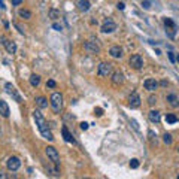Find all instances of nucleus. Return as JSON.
<instances>
[{
	"label": "nucleus",
	"mask_w": 179,
	"mask_h": 179,
	"mask_svg": "<svg viewBox=\"0 0 179 179\" xmlns=\"http://www.w3.org/2000/svg\"><path fill=\"white\" fill-rule=\"evenodd\" d=\"M33 117H35V120H36V125H37V128H39L40 134H42V136H43L45 139H48V140H54L52 133L49 131V128H48V124H46L45 118L42 117L40 110H35V112H33Z\"/></svg>",
	"instance_id": "obj_1"
},
{
	"label": "nucleus",
	"mask_w": 179,
	"mask_h": 179,
	"mask_svg": "<svg viewBox=\"0 0 179 179\" xmlns=\"http://www.w3.org/2000/svg\"><path fill=\"white\" fill-rule=\"evenodd\" d=\"M49 105L54 113H60L61 107H63V96L60 93H52L49 97Z\"/></svg>",
	"instance_id": "obj_2"
},
{
	"label": "nucleus",
	"mask_w": 179,
	"mask_h": 179,
	"mask_svg": "<svg viewBox=\"0 0 179 179\" xmlns=\"http://www.w3.org/2000/svg\"><path fill=\"white\" fill-rule=\"evenodd\" d=\"M163 22H164V25H166V33H167V36H169L170 39H173V37L176 36V24H175L170 18H164Z\"/></svg>",
	"instance_id": "obj_3"
},
{
	"label": "nucleus",
	"mask_w": 179,
	"mask_h": 179,
	"mask_svg": "<svg viewBox=\"0 0 179 179\" xmlns=\"http://www.w3.org/2000/svg\"><path fill=\"white\" fill-rule=\"evenodd\" d=\"M117 30V24L112 18H105L103 24H102V32L103 33H113Z\"/></svg>",
	"instance_id": "obj_4"
},
{
	"label": "nucleus",
	"mask_w": 179,
	"mask_h": 179,
	"mask_svg": "<svg viewBox=\"0 0 179 179\" xmlns=\"http://www.w3.org/2000/svg\"><path fill=\"white\" fill-rule=\"evenodd\" d=\"M45 152H46V155H48V158L52 161L54 164H60V155H58V151L54 148V146H46V149H45Z\"/></svg>",
	"instance_id": "obj_5"
},
{
	"label": "nucleus",
	"mask_w": 179,
	"mask_h": 179,
	"mask_svg": "<svg viewBox=\"0 0 179 179\" xmlns=\"http://www.w3.org/2000/svg\"><path fill=\"white\" fill-rule=\"evenodd\" d=\"M110 72H112V64H110V63L102 61V63L97 66V73H99V76H109Z\"/></svg>",
	"instance_id": "obj_6"
},
{
	"label": "nucleus",
	"mask_w": 179,
	"mask_h": 179,
	"mask_svg": "<svg viewBox=\"0 0 179 179\" xmlns=\"http://www.w3.org/2000/svg\"><path fill=\"white\" fill-rule=\"evenodd\" d=\"M130 66H131L133 69H136V70L142 69L143 58L140 57V55H139V54H134V55H131V57H130Z\"/></svg>",
	"instance_id": "obj_7"
},
{
	"label": "nucleus",
	"mask_w": 179,
	"mask_h": 179,
	"mask_svg": "<svg viewBox=\"0 0 179 179\" xmlns=\"http://www.w3.org/2000/svg\"><path fill=\"white\" fill-rule=\"evenodd\" d=\"M19 166H21V161H19L18 157H9L8 161H6V167L11 172H17L18 169H19Z\"/></svg>",
	"instance_id": "obj_8"
},
{
	"label": "nucleus",
	"mask_w": 179,
	"mask_h": 179,
	"mask_svg": "<svg viewBox=\"0 0 179 179\" xmlns=\"http://www.w3.org/2000/svg\"><path fill=\"white\" fill-rule=\"evenodd\" d=\"M5 90H6V93H8V94H9V96H11L15 102H22L21 96L17 93V90H15V87H14L12 84H9V82H8V84H5Z\"/></svg>",
	"instance_id": "obj_9"
},
{
	"label": "nucleus",
	"mask_w": 179,
	"mask_h": 179,
	"mask_svg": "<svg viewBox=\"0 0 179 179\" xmlns=\"http://www.w3.org/2000/svg\"><path fill=\"white\" fill-rule=\"evenodd\" d=\"M84 49L88 54H99L100 52V46H99L96 42H90V40L84 42Z\"/></svg>",
	"instance_id": "obj_10"
},
{
	"label": "nucleus",
	"mask_w": 179,
	"mask_h": 179,
	"mask_svg": "<svg viewBox=\"0 0 179 179\" xmlns=\"http://www.w3.org/2000/svg\"><path fill=\"white\" fill-rule=\"evenodd\" d=\"M128 105L130 107H139L140 106V97L137 93H131L130 97H128Z\"/></svg>",
	"instance_id": "obj_11"
},
{
	"label": "nucleus",
	"mask_w": 179,
	"mask_h": 179,
	"mask_svg": "<svg viewBox=\"0 0 179 179\" xmlns=\"http://www.w3.org/2000/svg\"><path fill=\"white\" fill-rule=\"evenodd\" d=\"M143 87H145V90H148V91H155V90H157V87H158V82H157L155 79L148 78V79H145Z\"/></svg>",
	"instance_id": "obj_12"
},
{
	"label": "nucleus",
	"mask_w": 179,
	"mask_h": 179,
	"mask_svg": "<svg viewBox=\"0 0 179 179\" xmlns=\"http://www.w3.org/2000/svg\"><path fill=\"white\" fill-rule=\"evenodd\" d=\"M3 45H5L6 51H8L9 54H15V52H17V43H15L14 40H8V39H6Z\"/></svg>",
	"instance_id": "obj_13"
},
{
	"label": "nucleus",
	"mask_w": 179,
	"mask_h": 179,
	"mask_svg": "<svg viewBox=\"0 0 179 179\" xmlns=\"http://www.w3.org/2000/svg\"><path fill=\"white\" fill-rule=\"evenodd\" d=\"M109 54H110L113 58H121V57H123V48H121V46H118V45H115V46H110Z\"/></svg>",
	"instance_id": "obj_14"
},
{
	"label": "nucleus",
	"mask_w": 179,
	"mask_h": 179,
	"mask_svg": "<svg viewBox=\"0 0 179 179\" xmlns=\"http://www.w3.org/2000/svg\"><path fill=\"white\" fill-rule=\"evenodd\" d=\"M0 115L5 117V118L9 117V106H8V103L5 100H0Z\"/></svg>",
	"instance_id": "obj_15"
},
{
	"label": "nucleus",
	"mask_w": 179,
	"mask_h": 179,
	"mask_svg": "<svg viewBox=\"0 0 179 179\" xmlns=\"http://www.w3.org/2000/svg\"><path fill=\"white\" fill-rule=\"evenodd\" d=\"M166 100L169 102V105H170V106H173V107H178L179 106V99L176 97V94H167Z\"/></svg>",
	"instance_id": "obj_16"
},
{
	"label": "nucleus",
	"mask_w": 179,
	"mask_h": 179,
	"mask_svg": "<svg viewBox=\"0 0 179 179\" xmlns=\"http://www.w3.org/2000/svg\"><path fill=\"white\" fill-rule=\"evenodd\" d=\"M78 6H79V11L81 12H88L90 8H91V3L88 0H79L78 2Z\"/></svg>",
	"instance_id": "obj_17"
},
{
	"label": "nucleus",
	"mask_w": 179,
	"mask_h": 179,
	"mask_svg": "<svg viewBox=\"0 0 179 179\" xmlns=\"http://www.w3.org/2000/svg\"><path fill=\"white\" fill-rule=\"evenodd\" d=\"M112 82L117 84V85H118V84H123V82H124V75H123L121 72H115V73L112 75Z\"/></svg>",
	"instance_id": "obj_18"
},
{
	"label": "nucleus",
	"mask_w": 179,
	"mask_h": 179,
	"mask_svg": "<svg viewBox=\"0 0 179 179\" xmlns=\"http://www.w3.org/2000/svg\"><path fill=\"white\" fill-rule=\"evenodd\" d=\"M149 120H151V123L158 124V123H160V120H161L160 112H158V110H151V112H149Z\"/></svg>",
	"instance_id": "obj_19"
},
{
	"label": "nucleus",
	"mask_w": 179,
	"mask_h": 179,
	"mask_svg": "<svg viewBox=\"0 0 179 179\" xmlns=\"http://www.w3.org/2000/svg\"><path fill=\"white\" fill-rule=\"evenodd\" d=\"M36 105L39 109H45V107H48V100L43 96H39V97H36Z\"/></svg>",
	"instance_id": "obj_20"
},
{
	"label": "nucleus",
	"mask_w": 179,
	"mask_h": 179,
	"mask_svg": "<svg viewBox=\"0 0 179 179\" xmlns=\"http://www.w3.org/2000/svg\"><path fill=\"white\" fill-rule=\"evenodd\" d=\"M61 133H63V137H64V140H66V142H72V143L75 142V139L72 137V134L69 133V130H67V127H66V125L61 128Z\"/></svg>",
	"instance_id": "obj_21"
},
{
	"label": "nucleus",
	"mask_w": 179,
	"mask_h": 179,
	"mask_svg": "<svg viewBox=\"0 0 179 179\" xmlns=\"http://www.w3.org/2000/svg\"><path fill=\"white\" fill-rule=\"evenodd\" d=\"M30 84H32V87H37L40 84V76L39 75H32L30 76Z\"/></svg>",
	"instance_id": "obj_22"
},
{
	"label": "nucleus",
	"mask_w": 179,
	"mask_h": 179,
	"mask_svg": "<svg viewBox=\"0 0 179 179\" xmlns=\"http://www.w3.org/2000/svg\"><path fill=\"white\" fill-rule=\"evenodd\" d=\"M166 121H167L169 124H175V123H178V117H176L175 113H167V115H166Z\"/></svg>",
	"instance_id": "obj_23"
},
{
	"label": "nucleus",
	"mask_w": 179,
	"mask_h": 179,
	"mask_svg": "<svg viewBox=\"0 0 179 179\" xmlns=\"http://www.w3.org/2000/svg\"><path fill=\"white\" fill-rule=\"evenodd\" d=\"M18 14H19V17L24 18V19H30V18H32V12L27 11V9H19Z\"/></svg>",
	"instance_id": "obj_24"
},
{
	"label": "nucleus",
	"mask_w": 179,
	"mask_h": 179,
	"mask_svg": "<svg viewBox=\"0 0 179 179\" xmlns=\"http://www.w3.org/2000/svg\"><path fill=\"white\" fill-rule=\"evenodd\" d=\"M49 17L52 19H57V18H60V12L55 11V9H49Z\"/></svg>",
	"instance_id": "obj_25"
},
{
	"label": "nucleus",
	"mask_w": 179,
	"mask_h": 179,
	"mask_svg": "<svg viewBox=\"0 0 179 179\" xmlns=\"http://www.w3.org/2000/svg\"><path fill=\"white\" fill-rule=\"evenodd\" d=\"M163 142L167 143V145H170V143H172V136H170L169 133H166V134L163 136Z\"/></svg>",
	"instance_id": "obj_26"
},
{
	"label": "nucleus",
	"mask_w": 179,
	"mask_h": 179,
	"mask_svg": "<svg viewBox=\"0 0 179 179\" xmlns=\"http://www.w3.org/2000/svg\"><path fill=\"white\" fill-rule=\"evenodd\" d=\"M148 103H149L151 106H154V105L157 103V97H155V96H149V97H148Z\"/></svg>",
	"instance_id": "obj_27"
},
{
	"label": "nucleus",
	"mask_w": 179,
	"mask_h": 179,
	"mask_svg": "<svg viewBox=\"0 0 179 179\" xmlns=\"http://www.w3.org/2000/svg\"><path fill=\"white\" fill-rule=\"evenodd\" d=\"M130 167H131V169H137V167H139V160L133 158V160L130 161Z\"/></svg>",
	"instance_id": "obj_28"
},
{
	"label": "nucleus",
	"mask_w": 179,
	"mask_h": 179,
	"mask_svg": "<svg viewBox=\"0 0 179 179\" xmlns=\"http://www.w3.org/2000/svg\"><path fill=\"white\" fill-rule=\"evenodd\" d=\"M94 115H96V117H102V115H103V109H102V107H96V109H94Z\"/></svg>",
	"instance_id": "obj_29"
},
{
	"label": "nucleus",
	"mask_w": 179,
	"mask_h": 179,
	"mask_svg": "<svg viewBox=\"0 0 179 179\" xmlns=\"http://www.w3.org/2000/svg\"><path fill=\"white\" fill-rule=\"evenodd\" d=\"M167 57H169V60H170L172 63H175V61H176V57H175V52H167Z\"/></svg>",
	"instance_id": "obj_30"
},
{
	"label": "nucleus",
	"mask_w": 179,
	"mask_h": 179,
	"mask_svg": "<svg viewBox=\"0 0 179 179\" xmlns=\"http://www.w3.org/2000/svg\"><path fill=\"white\" fill-rule=\"evenodd\" d=\"M142 6L145 8V9H149V8H151V2H149V0H143Z\"/></svg>",
	"instance_id": "obj_31"
},
{
	"label": "nucleus",
	"mask_w": 179,
	"mask_h": 179,
	"mask_svg": "<svg viewBox=\"0 0 179 179\" xmlns=\"http://www.w3.org/2000/svg\"><path fill=\"white\" fill-rule=\"evenodd\" d=\"M55 85H57V84H55V81H52V79H49V81L46 82V87H49V88H55Z\"/></svg>",
	"instance_id": "obj_32"
},
{
	"label": "nucleus",
	"mask_w": 179,
	"mask_h": 179,
	"mask_svg": "<svg viewBox=\"0 0 179 179\" xmlns=\"http://www.w3.org/2000/svg\"><path fill=\"white\" fill-rule=\"evenodd\" d=\"M117 8H118L120 11H124V9H125V5H124V3H123V2H120V3L117 5Z\"/></svg>",
	"instance_id": "obj_33"
},
{
	"label": "nucleus",
	"mask_w": 179,
	"mask_h": 179,
	"mask_svg": "<svg viewBox=\"0 0 179 179\" xmlns=\"http://www.w3.org/2000/svg\"><path fill=\"white\" fill-rule=\"evenodd\" d=\"M52 29H54V30H57V32H60V30H61V25H60V24H57V22H54Z\"/></svg>",
	"instance_id": "obj_34"
},
{
	"label": "nucleus",
	"mask_w": 179,
	"mask_h": 179,
	"mask_svg": "<svg viewBox=\"0 0 179 179\" xmlns=\"http://www.w3.org/2000/svg\"><path fill=\"white\" fill-rule=\"evenodd\" d=\"M81 130H84V131L88 130V124L87 123H81Z\"/></svg>",
	"instance_id": "obj_35"
},
{
	"label": "nucleus",
	"mask_w": 179,
	"mask_h": 179,
	"mask_svg": "<svg viewBox=\"0 0 179 179\" xmlns=\"http://www.w3.org/2000/svg\"><path fill=\"white\" fill-rule=\"evenodd\" d=\"M21 3H22V0H12V5H15V6H17V5H21Z\"/></svg>",
	"instance_id": "obj_36"
},
{
	"label": "nucleus",
	"mask_w": 179,
	"mask_h": 179,
	"mask_svg": "<svg viewBox=\"0 0 179 179\" xmlns=\"http://www.w3.org/2000/svg\"><path fill=\"white\" fill-rule=\"evenodd\" d=\"M0 178H2V179H3V178H6V175H5L3 172H0Z\"/></svg>",
	"instance_id": "obj_37"
},
{
	"label": "nucleus",
	"mask_w": 179,
	"mask_h": 179,
	"mask_svg": "<svg viewBox=\"0 0 179 179\" xmlns=\"http://www.w3.org/2000/svg\"><path fill=\"white\" fill-rule=\"evenodd\" d=\"M176 61H178V63H179V54H178V55H176Z\"/></svg>",
	"instance_id": "obj_38"
},
{
	"label": "nucleus",
	"mask_w": 179,
	"mask_h": 179,
	"mask_svg": "<svg viewBox=\"0 0 179 179\" xmlns=\"http://www.w3.org/2000/svg\"><path fill=\"white\" fill-rule=\"evenodd\" d=\"M178 152H179V146H178Z\"/></svg>",
	"instance_id": "obj_39"
}]
</instances>
